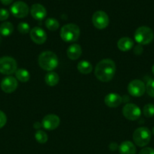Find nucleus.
Segmentation results:
<instances>
[{
    "mask_svg": "<svg viewBox=\"0 0 154 154\" xmlns=\"http://www.w3.org/2000/svg\"><path fill=\"white\" fill-rule=\"evenodd\" d=\"M116 73V64L110 59H104L97 64L95 75L101 82H108L114 77Z\"/></svg>",
    "mask_w": 154,
    "mask_h": 154,
    "instance_id": "obj_1",
    "label": "nucleus"
},
{
    "mask_svg": "<svg viewBox=\"0 0 154 154\" xmlns=\"http://www.w3.org/2000/svg\"><path fill=\"white\" fill-rule=\"evenodd\" d=\"M39 65L43 70L52 72L58 66V58L52 51H44L41 53L38 59Z\"/></svg>",
    "mask_w": 154,
    "mask_h": 154,
    "instance_id": "obj_2",
    "label": "nucleus"
},
{
    "mask_svg": "<svg viewBox=\"0 0 154 154\" xmlns=\"http://www.w3.org/2000/svg\"><path fill=\"white\" fill-rule=\"evenodd\" d=\"M80 35L79 27L74 23H68L60 29V37L64 42L71 43L76 42Z\"/></svg>",
    "mask_w": 154,
    "mask_h": 154,
    "instance_id": "obj_3",
    "label": "nucleus"
},
{
    "mask_svg": "<svg viewBox=\"0 0 154 154\" xmlns=\"http://www.w3.org/2000/svg\"><path fill=\"white\" fill-rule=\"evenodd\" d=\"M154 38L153 31L149 27L140 26L136 29L134 32V39L140 45H149Z\"/></svg>",
    "mask_w": 154,
    "mask_h": 154,
    "instance_id": "obj_4",
    "label": "nucleus"
},
{
    "mask_svg": "<svg viewBox=\"0 0 154 154\" xmlns=\"http://www.w3.org/2000/svg\"><path fill=\"white\" fill-rule=\"evenodd\" d=\"M151 139V132L146 127H139L133 133V141L134 144L140 147L147 145Z\"/></svg>",
    "mask_w": 154,
    "mask_h": 154,
    "instance_id": "obj_5",
    "label": "nucleus"
},
{
    "mask_svg": "<svg viewBox=\"0 0 154 154\" xmlns=\"http://www.w3.org/2000/svg\"><path fill=\"white\" fill-rule=\"evenodd\" d=\"M18 67L16 60L11 57H2L0 58V73L10 75L15 73Z\"/></svg>",
    "mask_w": 154,
    "mask_h": 154,
    "instance_id": "obj_6",
    "label": "nucleus"
},
{
    "mask_svg": "<svg viewBox=\"0 0 154 154\" xmlns=\"http://www.w3.org/2000/svg\"><path fill=\"white\" fill-rule=\"evenodd\" d=\"M122 114L127 120L134 121L140 118L141 115V111L140 108L135 104L128 103L123 107Z\"/></svg>",
    "mask_w": 154,
    "mask_h": 154,
    "instance_id": "obj_7",
    "label": "nucleus"
},
{
    "mask_svg": "<svg viewBox=\"0 0 154 154\" xmlns=\"http://www.w3.org/2000/svg\"><path fill=\"white\" fill-rule=\"evenodd\" d=\"M128 91L134 97H140L146 92V85L140 80H133L128 84Z\"/></svg>",
    "mask_w": 154,
    "mask_h": 154,
    "instance_id": "obj_8",
    "label": "nucleus"
},
{
    "mask_svg": "<svg viewBox=\"0 0 154 154\" xmlns=\"http://www.w3.org/2000/svg\"><path fill=\"white\" fill-rule=\"evenodd\" d=\"M109 17L106 12L98 11L95 12L92 16V23L95 28L98 29H104L109 25Z\"/></svg>",
    "mask_w": 154,
    "mask_h": 154,
    "instance_id": "obj_9",
    "label": "nucleus"
},
{
    "mask_svg": "<svg viewBox=\"0 0 154 154\" xmlns=\"http://www.w3.org/2000/svg\"><path fill=\"white\" fill-rule=\"evenodd\" d=\"M11 13L18 18H24L28 15L29 7L24 2L18 1L10 8Z\"/></svg>",
    "mask_w": 154,
    "mask_h": 154,
    "instance_id": "obj_10",
    "label": "nucleus"
},
{
    "mask_svg": "<svg viewBox=\"0 0 154 154\" xmlns=\"http://www.w3.org/2000/svg\"><path fill=\"white\" fill-rule=\"evenodd\" d=\"M60 123V118L55 114H48L42 121V126L47 130H54L57 129Z\"/></svg>",
    "mask_w": 154,
    "mask_h": 154,
    "instance_id": "obj_11",
    "label": "nucleus"
},
{
    "mask_svg": "<svg viewBox=\"0 0 154 154\" xmlns=\"http://www.w3.org/2000/svg\"><path fill=\"white\" fill-rule=\"evenodd\" d=\"M0 86L3 92L6 93H11L18 88V82L16 78L14 77L8 76L3 78Z\"/></svg>",
    "mask_w": 154,
    "mask_h": 154,
    "instance_id": "obj_12",
    "label": "nucleus"
},
{
    "mask_svg": "<svg viewBox=\"0 0 154 154\" xmlns=\"http://www.w3.org/2000/svg\"><path fill=\"white\" fill-rule=\"evenodd\" d=\"M32 41L37 45H42L47 40V34L43 29L40 27H34L30 32Z\"/></svg>",
    "mask_w": 154,
    "mask_h": 154,
    "instance_id": "obj_13",
    "label": "nucleus"
},
{
    "mask_svg": "<svg viewBox=\"0 0 154 154\" xmlns=\"http://www.w3.org/2000/svg\"><path fill=\"white\" fill-rule=\"evenodd\" d=\"M30 14L34 19L37 20H42L47 15L45 8L41 4H34L30 8Z\"/></svg>",
    "mask_w": 154,
    "mask_h": 154,
    "instance_id": "obj_14",
    "label": "nucleus"
},
{
    "mask_svg": "<svg viewBox=\"0 0 154 154\" xmlns=\"http://www.w3.org/2000/svg\"><path fill=\"white\" fill-rule=\"evenodd\" d=\"M104 102L109 108H116L122 102V97L117 93H109L105 96Z\"/></svg>",
    "mask_w": 154,
    "mask_h": 154,
    "instance_id": "obj_15",
    "label": "nucleus"
},
{
    "mask_svg": "<svg viewBox=\"0 0 154 154\" xmlns=\"http://www.w3.org/2000/svg\"><path fill=\"white\" fill-rule=\"evenodd\" d=\"M82 53V50L81 46L78 44H73L68 48L66 51V55L69 60H76L81 57Z\"/></svg>",
    "mask_w": 154,
    "mask_h": 154,
    "instance_id": "obj_16",
    "label": "nucleus"
},
{
    "mask_svg": "<svg viewBox=\"0 0 154 154\" xmlns=\"http://www.w3.org/2000/svg\"><path fill=\"white\" fill-rule=\"evenodd\" d=\"M118 150L120 154H136L137 152L135 145L129 141H125L121 143Z\"/></svg>",
    "mask_w": 154,
    "mask_h": 154,
    "instance_id": "obj_17",
    "label": "nucleus"
},
{
    "mask_svg": "<svg viewBox=\"0 0 154 154\" xmlns=\"http://www.w3.org/2000/svg\"><path fill=\"white\" fill-rule=\"evenodd\" d=\"M134 46V42L128 37H123L119 39L117 42V47L120 51H128Z\"/></svg>",
    "mask_w": 154,
    "mask_h": 154,
    "instance_id": "obj_18",
    "label": "nucleus"
},
{
    "mask_svg": "<svg viewBox=\"0 0 154 154\" xmlns=\"http://www.w3.org/2000/svg\"><path fill=\"white\" fill-rule=\"evenodd\" d=\"M77 69L79 72L83 75H88L90 74L93 70V66L91 63H89L88 61L86 60H82L77 65Z\"/></svg>",
    "mask_w": 154,
    "mask_h": 154,
    "instance_id": "obj_19",
    "label": "nucleus"
},
{
    "mask_svg": "<svg viewBox=\"0 0 154 154\" xmlns=\"http://www.w3.org/2000/svg\"><path fill=\"white\" fill-rule=\"evenodd\" d=\"M59 75L54 72H49L45 75V81L47 85L50 87H54L59 82Z\"/></svg>",
    "mask_w": 154,
    "mask_h": 154,
    "instance_id": "obj_20",
    "label": "nucleus"
},
{
    "mask_svg": "<svg viewBox=\"0 0 154 154\" xmlns=\"http://www.w3.org/2000/svg\"><path fill=\"white\" fill-rule=\"evenodd\" d=\"M14 31V26L10 22H4L0 25V34L7 37L11 35Z\"/></svg>",
    "mask_w": 154,
    "mask_h": 154,
    "instance_id": "obj_21",
    "label": "nucleus"
},
{
    "mask_svg": "<svg viewBox=\"0 0 154 154\" xmlns=\"http://www.w3.org/2000/svg\"><path fill=\"white\" fill-rule=\"evenodd\" d=\"M15 76L16 79L20 81L21 82H27L30 80V75L27 69H19L15 72Z\"/></svg>",
    "mask_w": 154,
    "mask_h": 154,
    "instance_id": "obj_22",
    "label": "nucleus"
},
{
    "mask_svg": "<svg viewBox=\"0 0 154 154\" xmlns=\"http://www.w3.org/2000/svg\"><path fill=\"white\" fill-rule=\"evenodd\" d=\"M45 26L50 31H56L58 29L60 24L58 21L54 18H48L45 21Z\"/></svg>",
    "mask_w": 154,
    "mask_h": 154,
    "instance_id": "obj_23",
    "label": "nucleus"
},
{
    "mask_svg": "<svg viewBox=\"0 0 154 154\" xmlns=\"http://www.w3.org/2000/svg\"><path fill=\"white\" fill-rule=\"evenodd\" d=\"M35 138L40 144H45L48 141V135L42 130H38L35 133Z\"/></svg>",
    "mask_w": 154,
    "mask_h": 154,
    "instance_id": "obj_24",
    "label": "nucleus"
},
{
    "mask_svg": "<svg viewBox=\"0 0 154 154\" xmlns=\"http://www.w3.org/2000/svg\"><path fill=\"white\" fill-rule=\"evenodd\" d=\"M143 114L146 117H152L154 116V105L153 104H146L143 108Z\"/></svg>",
    "mask_w": 154,
    "mask_h": 154,
    "instance_id": "obj_25",
    "label": "nucleus"
},
{
    "mask_svg": "<svg viewBox=\"0 0 154 154\" xmlns=\"http://www.w3.org/2000/svg\"><path fill=\"white\" fill-rule=\"evenodd\" d=\"M146 91L148 96L154 98V79H149L146 84Z\"/></svg>",
    "mask_w": 154,
    "mask_h": 154,
    "instance_id": "obj_26",
    "label": "nucleus"
},
{
    "mask_svg": "<svg viewBox=\"0 0 154 154\" xmlns=\"http://www.w3.org/2000/svg\"><path fill=\"white\" fill-rule=\"evenodd\" d=\"M18 30L21 34H27L29 32H30L31 29H30V25L27 23L21 22L18 24Z\"/></svg>",
    "mask_w": 154,
    "mask_h": 154,
    "instance_id": "obj_27",
    "label": "nucleus"
},
{
    "mask_svg": "<svg viewBox=\"0 0 154 154\" xmlns=\"http://www.w3.org/2000/svg\"><path fill=\"white\" fill-rule=\"evenodd\" d=\"M9 17L8 11L5 8H0V21L6 20Z\"/></svg>",
    "mask_w": 154,
    "mask_h": 154,
    "instance_id": "obj_28",
    "label": "nucleus"
},
{
    "mask_svg": "<svg viewBox=\"0 0 154 154\" xmlns=\"http://www.w3.org/2000/svg\"><path fill=\"white\" fill-rule=\"evenodd\" d=\"M7 123V117L3 111H0V129L4 127Z\"/></svg>",
    "mask_w": 154,
    "mask_h": 154,
    "instance_id": "obj_29",
    "label": "nucleus"
},
{
    "mask_svg": "<svg viewBox=\"0 0 154 154\" xmlns=\"http://www.w3.org/2000/svg\"><path fill=\"white\" fill-rule=\"evenodd\" d=\"M143 52V48L142 45H137V46L134 47V54L136 55H141L142 53Z\"/></svg>",
    "mask_w": 154,
    "mask_h": 154,
    "instance_id": "obj_30",
    "label": "nucleus"
},
{
    "mask_svg": "<svg viewBox=\"0 0 154 154\" xmlns=\"http://www.w3.org/2000/svg\"><path fill=\"white\" fill-rule=\"evenodd\" d=\"M139 154H154V149L151 147H144L140 150Z\"/></svg>",
    "mask_w": 154,
    "mask_h": 154,
    "instance_id": "obj_31",
    "label": "nucleus"
},
{
    "mask_svg": "<svg viewBox=\"0 0 154 154\" xmlns=\"http://www.w3.org/2000/svg\"><path fill=\"white\" fill-rule=\"evenodd\" d=\"M109 148H110V150H112V151H115V150H116L119 148V146H118V144H116V142H112L110 143V145H109Z\"/></svg>",
    "mask_w": 154,
    "mask_h": 154,
    "instance_id": "obj_32",
    "label": "nucleus"
},
{
    "mask_svg": "<svg viewBox=\"0 0 154 154\" xmlns=\"http://www.w3.org/2000/svg\"><path fill=\"white\" fill-rule=\"evenodd\" d=\"M1 1V2L2 3L3 5H10L11 3L13 2V0H0Z\"/></svg>",
    "mask_w": 154,
    "mask_h": 154,
    "instance_id": "obj_33",
    "label": "nucleus"
},
{
    "mask_svg": "<svg viewBox=\"0 0 154 154\" xmlns=\"http://www.w3.org/2000/svg\"><path fill=\"white\" fill-rule=\"evenodd\" d=\"M41 126H42V124H41L40 123H39V122H36V123H34V125H33V127L35 128V129H40Z\"/></svg>",
    "mask_w": 154,
    "mask_h": 154,
    "instance_id": "obj_34",
    "label": "nucleus"
},
{
    "mask_svg": "<svg viewBox=\"0 0 154 154\" xmlns=\"http://www.w3.org/2000/svg\"><path fill=\"white\" fill-rule=\"evenodd\" d=\"M152 74L154 75V64H153V66H152Z\"/></svg>",
    "mask_w": 154,
    "mask_h": 154,
    "instance_id": "obj_35",
    "label": "nucleus"
},
{
    "mask_svg": "<svg viewBox=\"0 0 154 154\" xmlns=\"http://www.w3.org/2000/svg\"><path fill=\"white\" fill-rule=\"evenodd\" d=\"M1 43H2V37L1 35H0V45H1Z\"/></svg>",
    "mask_w": 154,
    "mask_h": 154,
    "instance_id": "obj_36",
    "label": "nucleus"
},
{
    "mask_svg": "<svg viewBox=\"0 0 154 154\" xmlns=\"http://www.w3.org/2000/svg\"><path fill=\"white\" fill-rule=\"evenodd\" d=\"M152 133H153V134H154V127H153V128H152Z\"/></svg>",
    "mask_w": 154,
    "mask_h": 154,
    "instance_id": "obj_37",
    "label": "nucleus"
}]
</instances>
